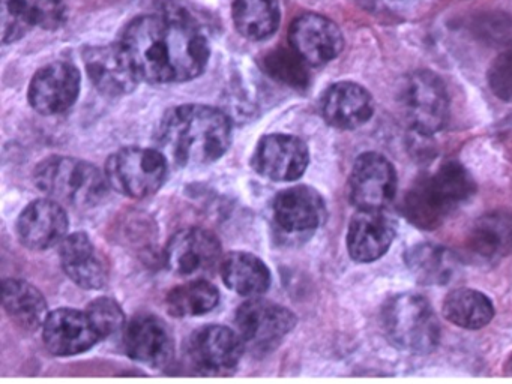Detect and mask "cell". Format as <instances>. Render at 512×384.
<instances>
[{
    "instance_id": "12",
    "label": "cell",
    "mask_w": 512,
    "mask_h": 384,
    "mask_svg": "<svg viewBox=\"0 0 512 384\" xmlns=\"http://www.w3.org/2000/svg\"><path fill=\"white\" fill-rule=\"evenodd\" d=\"M397 192V173L391 161L376 152L362 153L349 177L353 206L364 210L385 209Z\"/></svg>"
},
{
    "instance_id": "31",
    "label": "cell",
    "mask_w": 512,
    "mask_h": 384,
    "mask_svg": "<svg viewBox=\"0 0 512 384\" xmlns=\"http://www.w3.org/2000/svg\"><path fill=\"white\" fill-rule=\"evenodd\" d=\"M307 65L308 63L292 47L290 50L283 47L272 50L263 59V69L266 74L298 89L307 87L310 81Z\"/></svg>"
},
{
    "instance_id": "11",
    "label": "cell",
    "mask_w": 512,
    "mask_h": 384,
    "mask_svg": "<svg viewBox=\"0 0 512 384\" xmlns=\"http://www.w3.org/2000/svg\"><path fill=\"white\" fill-rule=\"evenodd\" d=\"M310 164L307 144L295 135L269 134L260 138L251 155V167L274 182H293L304 176Z\"/></svg>"
},
{
    "instance_id": "17",
    "label": "cell",
    "mask_w": 512,
    "mask_h": 384,
    "mask_svg": "<svg viewBox=\"0 0 512 384\" xmlns=\"http://www.w3.org/2000/svg\"><path fill=\"white\" fill-rule=\"evenodd\" d=\"M67 210L53 198L32 201L17 219L20 242L32 251H46L61 245L68 236Z\"/></svg>"
},
{
    "instance_id": "32",
    "label": "cell",
    "mask_w": 512,
    "mask_h": 384,
    "mask_svg": "<svg viewBox=\"0 0 512 384\" xmlns=\"http://www.w3.org/2000/svg\"><path fill=\"white\" fill-rule=\"evenodd\" d=\"M86 312L101 339L109 338L124 329V311L112 297H98L88 306Z\"/></svg>"
},
{
    "instance_id": "19",
    "label": "cell",
    "mask_w": 512,
    "mask_h": 384,
    "mask_svg": "<svg viewBox=\"0 0 512 384\" xmlns=\"http://www.w3.org/2000/svg\"><path fill=\"white\" fill-rule=\"evenodd\" d=\"M272 212L278 227L284 233L299 236L310 234L322 225L326 215L322 195L307 185L284 189L272 204Z\"/></svg>"
},
{
    "instance_id": "21",
    "label": "cell",
    "mask_w": 512,
    "mask_h": 384,
    "mask_svg": "<svg viewBox=\"0 0 512 384\" xmlns=\"http://www.w3.org/2000/svg\"><path fill=\"white\" fill-rule=\"evenodd\" d=\"M62 269L83 290H101L109 281V266L83 231L68 234L59 245Z\"/></svg>"
},
{
    "instance_id": "18",
    "label": "cell",
    "mask_w": 512,
    "mask_h": 384,
    "mask_svg": "<svg viewBox=\"0 0 512 384\" xmlns=\"http://www.w3.org/2000/svg\"><path fill=\"white\" fill-rule=\"evenodd\" d=\"M43 339L47 350L59 357L85 353L101 341L88 312L73 308L56 309L47 315Z\"/></svg>"
},
{
    "instance_id": "16",
    "label": "cell",
    "mask_w": 512,
    "mask_h": 384,
    "mask_svg": "<svg viewBox=\"0 0 512 384\" xmlns=\"http://www.w3.org/2000/svg\"><path fill=\"white\" fill-rule=\"evenodd\" d=\"M124 348L131 359L149 368H166L175 359V338L169 326L151 314L139 315L127 324Z\"/></svg>"
},
{
    "instance_id": "14",
    "label": "cell",
    "mask_w": 512,
    "mask_h": 384,
    "mask_svg": "<svg viewBox=\"0 0 512 384\" xmlns=\"http://www.w3.org/2000/svg\"><path fill=\"white\" fill-rule=\"evenodd\" d=\"M83 60L88 77L104 95H127L136 89L140 81L139 74L121 42L85 48Z\"/></svg>"
},
{
    "instance_id": "3",
    "label": "cell",
    "mask_w": 512,
    "mask_h": 384,
    "mask_svg": "<svg viewBox=\"0 0 512 384\" xmlns=\"http://www.w3.org/2000/svg\"><path fill=\"white\" fill-rule=\"evenodd\" d=\"M475 189L469 171L458 162L448 161L413 183L401 210L407 221L421 230H436L475 194Z\"/></svg>"
},
{
    "instance_id": "13",
    "label": "cell",
    "mask_w": 512,
    "mask_h": 384,
    "mask_svg": "<svg viewBox=\"0 0 512 384\" xmlns=\"http://www.w3.org/2000/svg\"><path fill=\"white\" fill-rule=\"evenodd\" d=\"M82 75L76 66L53 62L43 66L29 84V104L44 116L64 113L76 104Z\"/></svg>"
},
{
    "instance_id": "8",
    "label": "cell",
    "mask_w": 512,
    "mask_h": 384,
    "mask_svg": "<svg viewBox=\"0 0 512 384\" xmlns=\"http://www.w3.org/2000/svg\"><path fill=\"white\" fill-rule=\"evenodd\" d=\"M296 315L290 309L271 300L251 297L236 311L235 323L245 348L256 354H266L280 347L286 336L295 329Z\"/></svg>"
},
{
    "instance_id": "10",
    "label": "cell",
    "mask_w": 512,
    "mask_h": 384,
    "mask_svg": "<svg viewBox=\"0 0 512 384\" xmlns=\"http://www.w3.org/2000/svg\"><path fill=\"white\" fill-rule=\"evenodd\" d=\"M221 243L205 228H184L167 243L164 258L170 272L182 278L208 275L221 263Z\"/></svg>"
},
{
    "instance_id": "30",
    "label": "cell",
    "mask_w": 512,
    "mask_h": 384,
    "mask_svg": "<svg viewBox=\"0 0 512 384\" xmlns=\"http://www.w3.org/2000/svg\"><path fill=\"white\" fill-rule=\"evenodd\" d=\"M220 302V291L203 278H194L173 288L166 297L167 311L178 318L208 314Z\"/></svg>"
},
{
    "instance_id": "9",
    "label": "cell",
    "mask_w": 512,
    "mask_h": 384,
    "mask_svg": "<svg viewBox=\"0 0 512 384\" xmlns=\"http://www.w3.org/2000/svg\"><path fill=\"white\" fill-rule=\"evenodd\" d=\"M245 344L235 330L218 324L200 327L185 345L188 362L200 374H229L238 366Z\"/></svg>"
},
{
    "instance_id": "1",
    "label": "cell",
    "mask_w": 512,
    "mask_h": 384,
    "mask_svg": "<svg viewBox=\"0 0 512 384\" xmlns=\"http://www.w3.org/2000/svg\"><path fill=\"white\" fill-rule=\"evenodd\" d=\"M121 44L140 80L155 84L199 77L211 54L199 23L184 9L172 6L134 18L125 27Z\"/></svg>"
},
{
    "instance_id": "28",
    "label": "cell",
    "mask_w": 512,
    "mask_h": 384,
    "mask_svg": "<svg viewBox=\"0 0 512 384\" xmlns=\"http://www.w3.org/2000/svg\"><path fill=\"white\" fill-rule=\"evenodd\" d=\"M442 312L446 320L455 326L476 330L493 320L494 308L491 300L481 291L457 288L443 300Z\"/></svg>"
},
{
    "instance_id": "2",
    "label": "cell",
    "mask_w": 512,
    "mask_h": 384,
    "mask_svg": "<svg viewBox=\"0 0 512 384\" xmlns=\"http://www.w3.org/2000/svg\"><path fill=\"white\" fill-rule=\"evenodd\" d=\"M161 152L181 167H203L218 161L232 143V122L211 105L170 108L157 132Z\"/></svg>"
},
{
    "instance_id": "24",
    "label": "cell",
    "mask_w": 512,
    "mask_h": 384,
    "mask_svg": "<svg viewBox=\"0 0 512 384\" xmlns=\"http://www.w3.org/2000/svg\"><path fill=\"white\" fill-rule=\"evenodd\" d=\"M467 246L482 260L497 261L511 255V210H493L476 219L467 236Z\"/></svg>"
},
{
    "instance_id": "25",
    "label": "cell",
    "mask_w": 512,
    "mask_h": 384,
    "mask_svg": "<svg viewBox=\"0 0 512 384\" xmlns=\"http://www.w3.org/2000/svg\"><path fill=\"white\" fill-rule=\"evenodd\" d=\"M224 284L245 297H257L271 287L272 275L269 267L256 255L245 251H233L220 263Z\"/></svg>"
},
{
    "instance_id": "33",
    "label": "cell",
    "mask_w": 512,
    "mask_h": 384,
    "mask_svg": "<svg viewBox=\"0 0 512 384\" xmlns=\"http://www.w3.org/2000/svg\"><path fill=\"white\" fill-rule=\"evenodd\" d=\"M488 84L497 98L512 102V47L502 51L491 63Z\"/></svg>"
},
{
    "instance_id": "4",
    "label": "cell",
    "mask_w": 512,
    "mask_h": 384,
    "mask_svg": "<svg viewBox=\"0 0 512 384\" xmlns=\"http://www.w3.org/2000/svg\"><path fill=\"white\" fill-rule=\"evenodd\" d=\"M35 185L61 204L89 209L109 192L106 173L91 162L71 156H50L35 167Z\"/></svg>"
},
{
    "instance_id": "5",
    "label": "cell",
    "mask_w": 512,
    "mask_h": 384,
    "mask_svg": "<svg viewBox=\"0 0 512 384\" xmlns=\"http://www.w3.org/2000/svg\"><path fill=\"white\" fill-rule=\"evenodd\" d=\"M382 321L386 336L398 350L428 354L439 345V321L421 294L403 293L389 299Z\"/></svg>"
},
{
    "instance_id": "26",
    "label": "cell",
    "mask_w": 512,
    "mask_h": 384,
    "mask_svg": "<svg viewBox=\"0 0 512 384\" xmlns=\"http://www.w3.org/2000/svg\"><path fill=\"white\" fill-rule=\"evenodd\" d=\"M2 293L5 311L17 326L28 332L43 327L49 315V306L46 297L35 285L22 279H5Z\"/></svg>"
},
{
    "instance_id": "27",
    "label": "cell",
    "mask_w": 512,
    "mask_h": 384,
    "mask_svg": "<svg viewBox=\"0 0 512 384\" xmlns=\"http://www.w3.org/2000/svg\"><path fill=\"white\" fill-rule=\"evenodd\" d=\"M406 263L421 284L445 285L457 272V258L442 246L421 243L407 251Z\"/></svg>"
},
{
    "instance_id": "7",
    "label": "cell",
    "mask_w": 512,
    "mask_h": 384,
    "mask_svg": "<svg viewBox=\"0 0 512 384\" xmlns=\"http://www.w3.org/2000/svg\"><path fill=\"white\" fill-rule=\"evenodd\" d=\"M398 102L407 125L418 134H436L448 120V92L439 75L434 72L424 69L407 75Z\"/></svg>"
},
{
    "instance_id": "29",
    "label": "cell",
    "mask_w": 512,
    "mask_h": 384,
    "mask_svg": "<svg viewBox=\"0 0 512 384\" xmlns=\"http://www.w3.org/2000/svg\"><path fill=\"white\" fill-rule=\"evenodd\" d=\"M232 15L238 32L253 41L274 35L281 20L278 0H235Z\"/></svg>"
},
{
    "instance_id": "23",
    "label": "cell",
    "mask_w": 512,
    "mask_h": 384,
    "mask_svg": "<svg viewBox=\"0 0 512 384\" xmlns=\"http://www.w3.org/2000/svg\"><path fill=\"white\" fill-rule=\"evenodd\" d=\"M7 14L11 23L5 21L4 41L13 42L29 27L56 30L64 26L67 6L64 0H8Z\"/></svg>"
},
{
    "instance_id": "15",
    "label": "cell",
    "mask_w": 512,
    "mask_h": 384,
    "mask_svg": "<svg viewBox=\"0 0 512 384\" xmlns=\"http://www.w3.org/2000/svg\"><path fill=\"white\" fill-rule=\"evenodd\" d=\"M290 47L311 66L325 65L343 51L340 27L320 14L299 15L289 30Z\"/></svg>"
},
{
    "instance_id": "6",
    "label": "cell",
    "mask_w": 512,
    "mask_h": 384,
    "mask_svg": "<svg viewBox=\"0 0 512 384\" xmlns=\"http://www.w3.org/2000/svg\"><path fill=\"white\" fill-rule=\"evenodd\" d=\"M169 174L164 152L149 147H124L112 153L106 162L110 186L125 197H151L160 191Z\"/></svg>"
},
{
    "instance_id": "34",
    "label": "cell",
    "mask_w": 512,
    "mask_h": 384,
    "mask_svg": "<svg viewBox=\"0 0 512 384\" xmlns=\"http://www.w3.org/2000/svg\"><path fill=\"white\" fill-rule=\"evenodd\" d=\"M355 2L371 14L404 17L418 11L424 0H355Z\"/></svg>"
},
{
    "instance_id": "20",
    "label": "cell",
    "mask_w": 512,
    "mask_h": 384,
    "mask_svg": "<svg viewBox=\"0 0 512 384\" xmlns=\"http://www.w3.org/2000/svg\"><path fill=\"white\" fill-rule=\"evenodd\" d=\"M394 219L380 210L359 209L353 215L347 231V249L350 257L358 263L379 260L391 248L395 237Z\"/></svg>"
},
{
    "instance_id": "22",
    "label": "cell",
    "mask_w": 512,
    "mask_h": 384,
    "mask_svg": "<svg viewBox=\"0 0 512 384\" xmlns=\"http://www.w3.org/2000/svg\"><path fill=\"white\" fill-rule=\"evenodd\" d=\"M320 110L323 119L334 128L356 129L373 116V98L361 84L340 81L323 93Z\"/></svg>"
}]
</instances>
